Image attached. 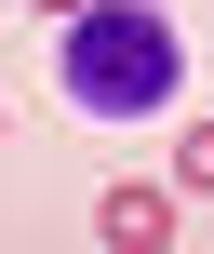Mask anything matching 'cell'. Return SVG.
Returning <instances> with one entry per match:
<instances>
[{"mask_svg":"<svg viewBox=\"0 0 214 254\" xmlns=\"http://www.w3.org/2000/svg\"><path fill=\"white\" fill-rule=\"evenodd\" d=\"M0 134H13V121H0Z\"/></svg>","mask_w":214,"mask_h":254,"instance_id":"5b68a950","label":"cell"},{"mask_svg":"<svg viewBox=\"0 0 214 254\" xmlns=\"http://www.w3.org/2000/svg\"><path fill=\"white\" fill-rule=\"evenodd\" d=\"M40 13H54V27H67V13H94V0H40Z\"/></svg>","mask_w":214,"mask_h":254,"instance_id":"277c9868","label":"cell"},{"mask_svg":"<svg viewBox=\"0 0 214 254\" xmlns=\"http://www.w3.org/2000/svg\"><path fill=\"white\" fill-rule=\"evenodd\" d=\"M174 201H188V188H107V201H94V241L107 254H161L174 241Z\"/></svg>","mask_w":214,"mask_h":254,"instance_id":"7a4b0ae2","label":"cell"},{"mask_svg":"<svg viewBox=\"0 0 214 254\" xmlns=\"http://www.w3.org/2000/svg\"><path fill=\"white\" fill-rule=\"evenodd\" d=\"M54 80H67V107H80V121H161V107H174V80H188V40H174V13H161V0H94V13H67Z\"/></svg>","mask_w":214,"mask_h":254,"instance_id":"6da1fadb","label":"cell"},{"mask_svg":"<svg viewBox=\"0 0 214 254\" xmlns=\"http://www.w3.org/2000/svg\"><path fill=\"white\" fill-rule=\"evenodd\" d=\"M174 188H214V121H188V134H174Z\"/></svg>","mask_w":214,"mask_h":254,"instance_id":"3957f363","label":"cell"}]
</instances>
